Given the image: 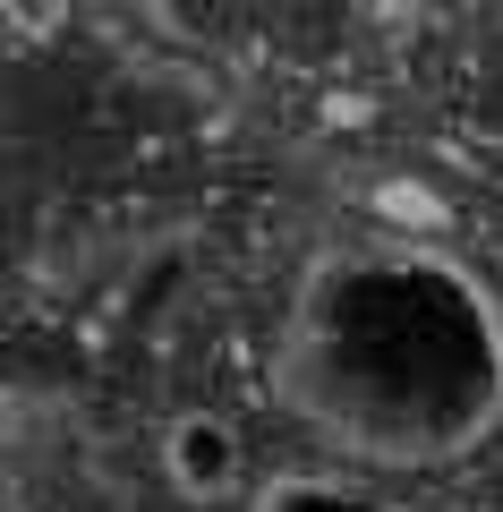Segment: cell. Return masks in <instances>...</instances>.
Segmentation results:
<instances>
[{"mask_svg":"<svg viewBox=\"0 0 503 512\" xmlns=\"http://www.w3.org/2000/svg\"><path fill=\"white\" fill-rule=\"evenodd\" d=\"M265 384L359 470H435L503 419V308L461 256L359 239L290 282Z\"/></svg>","mask_w":503,"mask_h":512,"instance_id":"cell-1","label":"cell"},{"mask_svg":"<svg viewBox=\"0 0 503 512\" xmlns=\"http://www.w3.org/2000/svg\"><path fill=\"white\" fill-rule=\"evenodd\" d=\"M162 478H171L188 504H222V495H239V478H248V444H239V427L222 419V410H180V419L162 427Z\"/></svg>","mask_w":503,"mask_h":512,"instance_id":"cell-2","label":"cell"},{"mask_svg":"<svg viewBox=\"0 0 503 512\" xmlns=\"http://www.w3.org/2000/svg\"><path fill=\"white\" fill-rule=\"evenodd\" d=\"M248 512H435V504H410V495H384L367 478H333V470H282L248 495Z\"/></svg>","mask_w":503,"mask_h":512,"instance_id":"cell-3","label":"cell"}]
</instances>
